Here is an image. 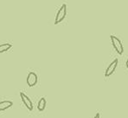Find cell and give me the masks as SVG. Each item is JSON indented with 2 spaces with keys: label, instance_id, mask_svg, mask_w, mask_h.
I'll list each match as a JSON object with an SVG mask.
<instances>
[{
  "label": "cell",
  "instance_id": "obj_5",
  "mask_svg": "<svg viewBox=\"0 0 128 118\" xmlns=\"http://www.w3.org/2000/svg\"><path fill=\"white\" fill-rule=\"evenodd\" d=\"M20 97H21V100L22 101V102L24 103V105L27 107L28 109L31 111V110L33 109V103H32L31 100L30 99L29 96H26L24 93L21 92V93H20Z\"/></svg>",
  "mask_w": 128,
  "mask_h": 118
},
{
  "label": "cell",
  "instance_id": "obj_9",
  "mask_svg": "<svg viewBox=\"0 0 128 118\" xmlns=\"http://www.w3.org/2000/svg\"><path fill=\"white\" fill-rule=\"evenodd\" d=\"M126 68L128 69V59L126 60Z\"/></svg>",
  "mask_w": 128,
  "mask_h": 118
},
{
  "label": "cell",
  "instance_id": "obj_4",
  "mask_svg": "<svg viewBox=\"0 0 128 118\" xmlns=\"http://www.w3.org/2000/svg\"><path fill=\"white\" fill-rule=\"evenodd\" d=\"M37 83V76L35 72H30L27 77V84L29 87H34Z\"/></svg>",
  "mask_w": 128,
  "mask_h": 118
},
{
  "label": "cell",
  "instance_id": "obj_3",
  "mask_svg": "<svg viewBox=\"0 0 128 118\" xmlns=\"http://www.w3.org/2000/svg\"><path fill=\"white\" fill-rule=\"evenodd\" d=\"M118 59H115L114 62H112L110 64V65L106 68V71H105V77H110L111 75L114 74V72L115 71L116 68H117V65H118Z\"/></svg>",
  "mask_w": 128,
  "mask_h": 118
},
{
  "label": "cell",
  "instance_id": "obj_6",
  "mask_svg": "<svg viewBox=\"0 0 128 118\" xmlns=\"http://www.w3.org/2000/svg\"><path fill=\"white\" fill-rule=\"evenodd\" d=\"M12 105L13 103L10 101H3V102H0V111H4V110L7 109V108H10Z\"/></svg>",
  "mask_w": 128,
  "mask_h": 118
},
{
  "label": "cell",
  "instance_id": "obj_1",
  "mask_svg": "<svg viewBox=\"0 0 128 118\" xmlns=\"http://www.w3.org/2000/svg\"><path fill=\"white\" fill-rule=\"evenodd\" d=\"M110 37H111L112 44V46H114V49L117 51L118 54L122 55L124 52V49H123V45H122L121 41H120L117 37H115V36H114V35H111Z\"/></svg>",
  "mask_w": 128,
  "mask_h": 118
},
{
  "label": "cell",
  "instance_id": "obj_7",
  "mask_svg": "<svg viewBox=\"0 0 128 118\" xmlns=\"http://www.w3.org/2000/svg\"><path fill=\"white\" fill-rule=\"evenodd\" d=\"M45 107H46V99L44 97H42L40 101L38 102V105H37V108L39 111H43Z\"/></svg>",
  "mask_w": 128,
  "mask_h": 118
},
{
  "label": "cell",
  "instance_id": "obj_8",
  "mask_svg": "<svg viewBox=\"0 0 128 118\" xmlns=\"http://www.w3.org/2000/svg\"><path fill=\"white\" fill-rule=\"evenodd\" d=\"M12 45L10 43H3V44H0V53L4 52V51H7L8 49H10Z\"/></svg>",
  "mask_w": 128,
  "mask_h": 118
},
{
  "label": "cell",
  "instance_id": "obj_10",
  "mask_svg": "<svg viewBox=\"0 0 128 118\" xmlns=\"http://www.w3.org/2000/svg\"><path fill=\"white\" fill-rule=\"evenodd\" d=\"M95 117H97V118H98V117H100V114H99V113H97V115H95Z\"/></svg>",
  "mask_w": 128,
  "mask_h": 118
},
{
  "label": "cell",
  "instance_id": "obj_2",
  "mask_svg": "<svg viewBox=\"0 0 128 118\" xmlns=\"http://www.w3.org/2000/svg\"><path fill=\"white\" fill-rule=\"evenodd\" d=\"M66 15H67V5L65 4H63L61 6V8L59 9V11H57L56 19H54V24H60L65 18Z\"/></svg>",
  "mask_w": 128,
  "mask_h": 118
}]
</instances>
